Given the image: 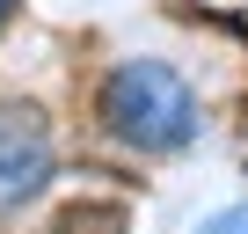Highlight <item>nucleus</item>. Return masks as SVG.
<instances>
[{"label":"nucleus","mask_w":248,"mask_h":234,"mask_svg":"<svg viewBox=\"0 0 248 234\" xmlns=\"http://www.w3.org/2000/svg\"><path fill=\"white\" fill-rule=\"evenodd\" d=\"M102 132L139 147V154H175L197 139V95L168 59H117L95 88Z\"/></svg>","instance_id":"f257e3e1"},{"label":"nucleus","mask_w":248,"mask_h":234,"mask_svg":"<svg viewBox=\"0 0 248 234\" xmlns=\"http://www.w3.org/2000/svg\"><path fill=\"white\" fill-rule=\"evenodd\" d=\"M51 183V132L37 110H0V212Z\"/></svg>","instance_id":"f03ea898"},{"label":"nucleus","mask_w":248,"mask_h":234,"mask_svg":"<svg viewBox=\"0 0 248 234\" xmlns=\"http://www.w3.org/2000/svg\"><path fill=\"white\" fill-rule=\"evenodd\" d=\"M124 227V205H80V212H66L51 234H117Z\"/></svg>","instance_id":"7ed1b4c3"},{"label":"nucleus","mask_w":248,"mask_h":234,"mask_svg":"<svg viewBox=\"0 0 248 234\" xmlns=\"http://www.w3.org/2000/svg\"><path fill=\"white\" fill-rule=\"evenodd\" d=\"M197 234H248V205H226V212H212Z\"/></svg>","instance_id":"20e7f679"},{"label":"nucleus","mask_w":248,"mask_h":234,"mask_svg":"<svg viewBox=\"0 0 248 234\" xmlns=\"http://www.w3.org/2000/svg\"><path fill=\"white\" fill-rule=\"evenodd\" d=\"M8 15H15V0H0V22H8Z\"/></svg>","instance_id":"39448f33"}]
</instances>
